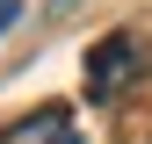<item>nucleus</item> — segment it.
<instances>
[{
  "instance_id": "4",
  "label": "nucleus",
  "mask_w": 152,
  "mask_h": 144,
  "mask_svg": "<svg viewBox=\"0 0 152 144\" xmlns=\"http://www.w3.org/2000/svg\"><path fill=\"white\" fill-rule=\"evenodd\" d=\"M58 7H72V0H58Z\"/></svg>"
},
{
  "instance_id": "2",
  "label": "nucleus",
  "mask_w": 152,
  "mask_h": 144,
  "mask_svg": "<svg viewBox=\"0 0 152 144\" xmlns=\"http://www.w3.org/2000/svg\"><path fill=\"white\" fill-rule=\"evenodd\" d=\"M0 144H80V122H72L65 101H44V108H29V115H15L7 130H0Z\"/></svg>"
},
{
  "instance_id": "3",
  "label": "nucleus",
  "mask_w": 152,
  "mask_h": 144,
  "mask_svg": "<svg viewBox=\"0 0 152 144\" xmlns=\"http://www.w3.org/2000/svg\"><path fill=\"white\" fill-rule=\"evenodd\" d=\"M15 22H22V0H0V36H7Z\"/></svg>"
},
{
  "instance_id": "1",
  "label": "nucleus",
  "mask_w": 152,
  "mask_h": 144,
  "mask_svg": "<svg viewBox=\"0 0 152 144\" xmlns=\"http://www.w3.org/2000/svg\"><path fill=\"white\" fill-rule=\"evenodd\" d=\"M138 72H145V43H138L130 29H116V36H102V43L87 50V86H94L102 101H109V94H123V86L138 79Z\"/></svg>"
}]
</instances>
